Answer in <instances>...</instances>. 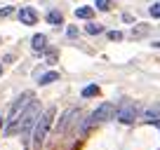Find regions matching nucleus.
I'll return each mask as SVG.
<instances>
[{"label":"nucleus","mask_w":160,"mask_h":150,"mask_svg":"<svg viewBox=\"0 0 160 150\" xmlns=\"http://www.w3.org/2000/svg\"><path fill=\"white\" fill-rule=\"evenodd\" d=\"M33 101V91H24V94H19L14 99V103L10 105V110H7V124H5V136H14L17 131H19V127H17V120H19V115L24 113V108Z\"/></svg>","instance_id":"1"},{"label":"nucleus","mask_w":160,"mask_h":150,"mask_svg":"<svg viewBox=\"0 0 160 150\" xmlns=\"http://www.w3.org/2000/svg\"><path fill=\"white\" fill-rule=\"evenodd\" d=\"M54 115H57L54 105H50L45 113H40L38 122H35V127H33V134H31V136H33V145H35V148H40V145L45 143L47 134H50V129H52V122H54Z\"/></svg>","instance_id":"2"},{"label":"nucleus","mask_w":160,"mask_h":150,"mask_svg":"<svg viewBox=\"0 0 160 150\" xmlns=\"http://www.w3.org/2000/svg\"><path fill=\"white\" fill-rule=\"evenodd\" d=\"M38 117H40V103L38 101H31L28 105L24 108V113L19 115V120H17V127H19V131L17 134H31L33 131V127H35V122H38Z\"/></svg>","instance_id":"3"},{"label":"nucleus","mask_w":160,"mask_h":150,"mask_svg":"<svg viewBox=\"0 0 160 150\" xmlns=\"http://www.w3.org/2000/svg\"><path fill=\"white\" fill-rule=\"evenodd\" d=\"M111 117H115V103H101L99 108L92 113L90 117H87L85 122H82V127H80V134H85L90 127H97V124H104V122H108Z\"/></svg>","instance_id":"4"},{"label":"nucleus","mask_w":160,"mask_h":150,"mask_svg":"<svg viewBox=\"0 0 160 150\" xmlns=\"http://www.w3.org/2000/svg\"><path fill=\"white\" fill-rule=\"evenodd\" d=\"M115 117H118L122 124H132L137 120V103L132 99H122L115 105Z\"/></svg>","instance_id":"5"},{"label":"nucleus","mask_w":160,"mask_h":150,"mask_svg":"<svg viewBox=\"0 0 160 150\" xmlns=\"http://www.w3.org/2000/svg\"><path fill=\"white\" fill-rule=\"evenodd\" d=\"M19 21L26 24V26L38 24V12H35L33 7H21V10H19Z\"/></svg>","instance_id":"6"},{"label":"nucleus","mask_w":160,"mask_h":150,"mask_svg":"<svg viewBox=\"0 0 160 150\" xmlns=\"http://www.w3.org/2000/svg\"><path fill=\"white\" fill-rule=\"evenodd\" d=\"M75 115H78V108H68L64 115H61L59 127H57V129H59V131H66V129H68V124L73 122V117H75Z\"/></svg>","instance_id":"7"},{"label":"nucleus","mask_w":160,"mask_h":150,"mask_svg":"<svg viewBox=\"0 0 160 150\" xmlns=\"http://www.w3.org/2000/svg\"><path fill=\"white\" fill-rule=\"evenodd\" d=\"M31 47H33L35 52H45L47 49V38L42 33H35L33 38H31Z\"/></svg>","instance_id":"8"},{"label":"nucleus","mask_w":160,"mask_h":150,"mask_svg":"<svg viewBox=\"0 0 160 150\" xmlns=\"http://www.w3.org/2000/svg\"><path fill=\"white\" fill-rule=\"evenodd\" d=\"M54 80H59V73H57V70H50V73H42V75H38V85H40V87L52 85Z\"/></svg>","instance_id":"9"},{"label":"nucleus","mask_w":160,"mask_h":150,"mask_svg":"<svg viewBox=\"0 0 160 150\" xmlns=\"http://www.w3.org/2000/svg\"><path fill=\"white\" fill-rule=\"evenodd\" d=\"M158 117H160V103L158 105H151V108L144 110V120L146 122H158Z\"/></svg>","instance_id":"10"},{"label":"nucleus","mask_w":160,"mask_h":150,"mask_svg":"<svg viewBox=\"0 0 160 150\" xmlns=\"http://www.w3.org/2000/svg\"><path fill=\"white\" fill-rule=\"evenodd\" d=\"M47 24H52V26H59V24H64V16H61V12L50 10V12H47Z\"/></svg>","instance_id":"11"},{"label":"nucleus","mask_w":160,"mask_h":150,"mask_svg":"<svg viewBox=\"0 0 160 150\" xmlns=\"http://www.w3.org/2000/svg\"><path fill=\"white\" fill-rule=\"evenodd\" d=\"M75 16H78V19H92V16H94V7H78V10H75Z\"/></svg>","instance_id":"12"},{"label":"nucleus","mask_w":160,"mask_h":150,"mask_svg":"<svg viewBox=\"0 0 160 150\" xmlns=\"http://www.w3.org/2000/svg\"><path fill=\"white\" fill-rule=\"evenodd\" d=\"M85 30H87L90 35H99V33H104V26H101V24H87Z\"/></svg>","instance_id":"13"},{"label":"nucleus","mask_w":160,"mask_h":150,"mask_svg":"<svg viewBox=\"0 0 160 150\" xmlns=\"http://www.w3.org/2000/svg\"><path fill=\"white\" fill-rule=\"evenodd\" d=\"M97 94H99V87L97 85H87L85 89H82V96H85V99L87 96H97Z\"/></svg>","instance_id":"14"},{"label":"nucleus","mask_w":160,"mask_h":150,"mask_svg":"<svg viewBox=\"0 0 160 150\" xmlns=\"http://www.w3.org/2000/svg\"><path fill=\"white\" fill-rule=\"evenodd\" d=\"M94 5H97V10H99V12H108L111 10V0H97Z\"/></svg>","instance_id":"15"},{"label":"nucleus","mask_w":160,"mask_h":150,"mask_svg":"<svg viewBox=\"0 0 160 150\" xmlns=\"http://www.w3.org/2000/svg\"><path fill=\"white\" fill-rule=\"evenodd\" d=\"M146 33H148L146 26H134V28H132V38H141V35H146Z\"/></svg>","instance_id":"16"},{"label":"nucleus","mask_w":160,"mask_h":150,"mask_svg":"<svg viewBox=\"0 0 160 150\" xmlns=\"http://www.w3.org/2000/svg\"><path fill=\"white\" fill-rule=\"evenodd\" d=\"M45 54H47V61L45 63H57V49H45Z\"/></svg>","instance_id":"17"},{"label":"nucleus","mask_w":160,"mask_h":150,"mask_svg":"<svg viewBox=\"0 0 160 150\" xmlns=\"http://www.w3.org/2000/svg\"><path fill=\"white\" fill-rule=\"evenodd\" d=\"M151 16H153V19H160V2L151 5Z\"/></svg>","instance_id":"18"},{"label":"nucleus","mask_w":160,"mask_h":150,"mask_svg":"<svg viewBox=\"0 0 160 150\" xmlns=\"http://www.w3.org/2000/svg\"><path fill=\"white\" fill-rule=\"evenodd\" d=\"M12 14H14V7H10V5L0 10V16H2V19H5V16H12Z\"/></svg>","instance_id":"19"},{"label":"nucleus","mask_w":160,"mask_h":150,"mask_svg":"<svg viewBox=\"0 0 160 150\" xmlns=\"http://www.w3.org/2000/svg\"><path fill=\"white\" fill-rule=\"evenodd\" d=\"M108 38L118 42V40H122V33H120V30H111V33H108Z\"/></svg>","instance_id":"20"},{"label":"nucleus","mask_w":160,"mask_h":150,"mask_svg":"<svg viewBox=\"0 0 160 150\" xmlns=\"http://www.w3.org/2000/svg\"><path fill=\"white\" fill-rule=\"evenodd\" d=\"M66 35H68V38H78V28H75V26H68Z\"/></svg>","instance_id":"21"},{"label":"nucleus","mask_w":160,"mask_h":150,"mask_svg":"<svg viewBox=\"0 0 160 150\" xmlns=\"http://www.w3.org/2000/svg\"><path fill=\"white\" fill-rule=\"evenodd\" d=\"M153 47H158V49H160V40H158V42H153Z\"/></svg>","instance_id":"22"},{"label":"nucleus","mask_w":160,"mask_h":150,"mask_svg":"<svg viewBox=\"0 0 160 150\" xmlns=\"http://www.w3.org/2000/svg\"><path fill=\"white\" fill-rule=\"evenodd\" d=\"M155 127H158V129H160V120H158V122H155Z\"/></svg>","instance_id":"23"},{"label":"nucleus","mask_w":160,"mask_h":150,"mask_svg":"<svg viewBox=\"0 0 160 150\" xmlns=\"http://www.w3.org/2000/svg\"><path fill=\"white\" fill-rule=\"evenodd\" d=\"M0 73H2V61H0Z\"/></svg>","instance_id":"24"},{"label":"nucleus","mask_w":160,"mask_h":150,"mask_svg":"<svg viewBox=\"0 0 160 150\" xmlns=\"http://www.w3.org/2000/svg\"><path fill=\"white\" fill-rule=\"evenodd\" d=\"M0 127H2V117H0Z\"/></svg>","instance_id":"25"}]
</instances>
